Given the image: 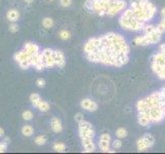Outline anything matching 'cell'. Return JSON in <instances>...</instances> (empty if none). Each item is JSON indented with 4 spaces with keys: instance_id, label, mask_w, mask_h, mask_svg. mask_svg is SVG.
Instances as JSON below:
<instances>
[{
    "instance_id": "cell-1",
    "label": "cell",
    "mask_w": 165,
    "mask_h": 154,
    "mask_svg": "<svg viewBox=\"0 0 165 154\" xmlns=\"http://www.w3.org/2000/svg\"><path fill=\"white\" fill-rule=\"evenodd\" d=\"M84 54L90 62L122 67L129 60V46L120 34L108 33L89 39L84 45Z\"/></svg>"
},
{
    "instance_id": "cell-2",
    "label": "cell",
    "mask_w": 165,
    "mask_h": 154,
    "mask_svg": "<svg viewBox=\"0 0 165 154\" xmlns=\"http://www.w3.org/2000/svg\"><path fill=\"white\" fill-rule=\"evenodd\" d=\"M136 108L138 111V124L142 126L160 122L165 118L161 91L153 93L149 97L140 100L136 104Z\"/></svg>"
},
{
    "instance_id": "cell-3",
    "label": "cell",
    "mask_w": 165,
    "mask_h": 154,
    "mask_svg": "<svg viewBox=\"0 0 165 154\" xmlns=\"http://www.w3.org/2000/svg\"><path fill=\"white\" fill-rule=\"evenodd\" d=\"M130 8L132 9L136 18L140 22L145 24L151 21L157 12L156 6L149 0H140V1L132 0Z\"/></svg>"
},
{
    "instance_id": "cell-4",
    "label": "cell",
    "mask_w": 165,
    "mask_h": 154,
    "mask_svg": "<svg viewBox=\"0 0 165 154\" xmlns=\"http://www.w3.org/2000/svg\"><path fill=\"white\" fill-rule=\"evenodd\" d=\"M119 24L123 29L134 32L140 31L146 26L145 23H142L136 18L131 8H127L125 10H123L122 14H121V16L119 19Z\"/></svg>"
},
{
    "instance_id": "cell-5",
    "label": "cell",
    "mask_w": 165,
    "mask_h": 154,
    "mask_svg": "<svg viewBox=\"0 0 165 154\" xmlns=\"http://www.w3.org/2000/svg\"><path fill=\"white\" fill-rule=\"evenodd\" d=\"M152 69L159 78L165 80V54L163 52L160 50L154 54L152 59Z\"/></svg>"
},
{
    "instance_id": "cell-6",
    "label": "cell",
    "mask_w": 165,
    "mask_h": 154,
    "mask_svg": "<svg viewBox=\"0 0 165 154\" xmlns=\"http://www.w3.org/2000/svg\"><path fill=\"white\" fill-rule=\"evenodd\" d=\"M78 131H79V136H80V139H81L82 143L93 140V137H94V129H93V127L90 122L85 121V120L79 122Z\"/></svg>"
},
{
    "instance_id": "cell-7",
    "label": "cell",
    "mask_w": 165,
    "mask_h": 154,
    "mask_svg": "<svg viewBox=\"0 0 165 154\" xmlns=\"http://www.w3.org/2000/svg\"><path fill=\"white\" fill-rule=\"evenodd\" d=\"M31 57L25 50H20L14 54V60L18 63L20 67L22 69H28L31 67Z\"/></svg>"
},
{
    "instance_id": "cell-8",
    "label": "cell",
    "mask_w": 165,
    "mask_h": 154,
    "mask_svg": "<svg viewBox=\"0 0 165 154\" xmlns=\"http://www.w3.org/2000/svg\"><path fill=\"white\" fill-rule=\"evenodd\" d=\"M155 144V139L152 136L151 134H146L144 137L140 139L136 143V146H138V150L140 152L145 151V150L149 149V148L153 147V145Z\"/></svg>"
},
{
    "instance_id": "cell-9",
    "label": "cell",
    "mask_w": 165,
    "mask_h": 154,
    "mask_svg": "<svg viewBox=\"0 0 165 154\" xmlns=\"http://www.w3.org/2000/svg\"><path fill=\"white\" fill-rule=\"evenodd\" d=\"M42 59L45 65V68H52L55 66V59H54V50H50V48H45L43 50Z\"/></svg>"
},
{
    "instance_id": "cell-10",
    "label": "cell",
    "mask_w": 165,
    "mask_h": 154,
    "mask_svg": "<svg viewBox=\"0 0 165 154\" xmlns=\"http://www.w3.org/2000/svg\"><path fill=\"white\" fill-rule=\"evenodd\" d=\"M125 7H126V2H125L124 0H115L113 4L108 9L107 16H116V14H118L119 12L125 10Z\"/></svg>"
},
{
    "instance_id": "cell-11",
    "label": "cell",
    "mask_w": 165,
    "mask_h": 154,
    "mask_svg": "<svg viewBox=\"0 0 165 154\" xmlns=\"http://www.w3.org/2000/svg\"><path fill=\"white\" fill-rule=\"evenodd\" d=\"M99 147L103 152H114L111 150V136L109 134H103L99 140Z\"/></svg>"
},
{
    "instance_id": "cell-12",
    "label": "cell",
    "mask_w": 165,
    "mask_h": 154,
    "mask_svg": "<svg viewBox=\"0 0 165 154\" xmlns=\"http://www.w3.org/2000/svg\"><path fill=\"white\" fill-rule=\"evenodd\" d=\"M80 106L82 109L86 110V111H90V112H94L97 110L99 106H97V102H94L91 99H83L80 103Z\"/></svg>"
},
{
    "instance_id": "cell-13",
    "label": "cell",
    "mask_w": 165,
    "mask_h": 154,
    "mask_svg": "<svg viewBox=\"0 0 165 154\" xmlns=\"http://www.w3.org/2000/svg\"><path fill=\"white\" fill-rule=\"evenodd\" d=\"M54 59H55V66L59 68H63L66 65L65 56L61 50H54Z\"/></svg>"
},
{
    "instance_id": "cell-14",
    "label": "cell",
    "mask_w": 165,
    "mask_h": 154,
    "mask_svg": "<svg viewBox=\"0 0 165 154\" xmlns=\"http://www.w3.org/2000/svg\"><path fill=\"white\" fill-rule=\"evenodd\" d=\"M24 50L30 54V56H34V54H38L39 52V46L35 43H32V42H27L24 46Z\"/></svg>"
},
{
    "instance_id": "cell-15",
    "label": "cell",
    "mask_w": 165,
    "mask_h": 154,
    "mask_svg": "<svg viewBox=\"0 0 165 154\" xmlns=\"http://www.w3.org/2000/svg\"><path fill=\"white\" fill-rule=\"evenodd\" d=\"M50 126H51V129L54 133H61L63 131L62 121L58 117H52L51 122H50Z\"/></svg>"
},
{
    "instance_id": "cell-16",
    "label": "cell",
    "mask_w": 165,
    "mask_h": 154,
    "mask_svg": "<svg viewBox=\"0 0 165 154\" xmlns=\"http://www.w3.org/2000/svg\"><path fill=\"white\" fill-rule=\"evenodd\" d=\"M6 18L9 22L14 23V22H16L20 19V12L16 9H9L6 14Z\"/></svg>"
},
{
    "instance_id": "cell-17",
    "label": "cell",
    "mask_w": 165,
    "mask_h": 154,
    "mask_svg": "<svg viewBox=\"0 0 165 154\" xmlns=\"http://www.w3.org/2000/svg\"><path fill=\"white\" fill-rule=\"evenodd\" d=\"M134 43L136 45H138V46H146V45H150L149 41H148L147 37L145 36V34L142 35V36H138L134 38Z\"/></svg>"
},
{
    "instance_id": "cell-18",
    "label": "cell",
    "mask_w": 165,
    "mask_h": 154,
    "mask_svg": "<svg viewBox=\"0 0 165 154\" xmlns=\"http://www.w3.org/2000/svg\"><path fill=\"white\" fill-rule=\"evenodd\" d=\"M30 101H31V103L33 104V106L37 107L39 105V103L42 101V99H41V97L38 94L33 93L32 95H30Z\"/></svg>"
},
{
    "instance_id": "cell-19",
    "label": "cell",
    "mask_w": 165,
    "mask_h": 154,
    "mask_svg": "<svg viewBox=\"0 0 165 154\" xmlns=\"http://www.w3.org/2000/svg\"><path fill=\"white\" fill-rule=\"evenodd\" d=\"M34 133V129L31 125H24L23 129H22V134L25 137H31Z\"/></svg>"
},
{
    "instance_id": "cell-20",
    "label": "cell",
    "mask_w": 165,
    "mask_h": 154,
    "mask_svg": "<svg viewBox=\"0 0 165 154\" xmlns=\"http://www.w3.org/2000/svg\"><path fill=\"white\" fill-rule=\"evenodd\" d=\"M37 108H38L41 112H47L48 110L50 109V106H49V104L46 102V101L42 100L40 103H39V105L37 106Z\"/></svg>"
},
{
    "instance_id": "cell-21",
    "label": "cell",
    "mask_w": 165,
    "mask_h": 154,
    "mask_svg": "<svg viewBox=\"0 0 165 154\" xmlns=\"http://www.w3.org/2000/svg\"><path fill=\"white\" fill-rule=\"evenodd\" d=\"M53 20L50 18H44L42 20V26L45 29H50V28L53 27Z\"/></svg>"
},
{
    "instance_id": "cell-22",
    "label": "cell",
    "mask_w": 165,
    "mask_h": 154,
    "mask_svg": "<svg viewBox=\"0 0 165 154\" xmlns=\"http://www.w3.org/2000/svg\"><path fill=\"white\" fill-rule=\"evenodd\" d=\"M67 149V146L64 143H55L53 145V150L57 152H65Z\"/></svg>"
},
{
    "instance_id": "cell-23",
    "label": "cell",
    "mask_w": 165,
    "mask_h": 154,
    "mask_svg": "<svg viewBox=\"0 0 165 154\" xmlns=\"http://www.w3.org/2000/svg\"><path fill=\"white\" fill-rule=\"evenodd\" d=\"M116 136L119 139H123L127 136V131L124 127H119V129L116 131Z\"/></svg>"
},
{
    "instance_id": "cell-24",
    "label": "cell",
    "mask_w": 165,
    "mask_h": 154,
    "mask_svg": "<svg viewBox=\"0 0 165 154\" xmlns=\"http://www.w3.org/2000/svg\"><path fill=\"white\" fill-rule=\"evenodd\" d=\"M59 37L61 39H63V40H68L71 37V33L69 31H67V30H62L59 33Z\"/></svg>"
},
{
    "instance_id": "cell-25",
    "label": "cell",
    "mask_w": 165,
    "mask_h": 154,
    "mask_svg": "<svg viewBox=\"0 0 165 154\" xmlns=\"http://www.w3.org/2000/svg\"><path fill=\"white\" fill-rule=\"evenodd\" d=\"M46 143V138L44 136H38L35 139V144L38 146H42Z\"/></svg>"
},
{
    "instance_id": "cell-26",
    "label": "cell",
    "mask_w": 165,
    "mask_h": 154,
    "mask_svg": "<svg viewBox=\"0 0 165 154\" xmlns=\"http://www.w3.org/2000/svg\"><path fill=\"white\" fill-rule=\"evenodd\" d=\"M22 117L25 120H31L32 118H33V113H32V111H30V110H26V111H24L23 114H22Z\"/></svg>"
},
{
    "instance_id": "cell-27",
    "label": "cell",
    "mask_w": 165,
    "mask_h": 154,
    "mask_svg": "<svg viewBox=\"0 0 165 154\" xmlns=\"http://www.w3.org/2000/svg\"><path fill=\"white\" fill-rule=\"evenodd\" d=\"M157 29H158L162 34L165 32V18H162V20H161V22L159 23V25L157 26Z\"/></svg>"
},
{
    "instance_id": "cell-28",
    "label": "cell",
    "mask_w": 165,
    "mask_h": 154,
    "mask_svg": "<svg viewBox=\"0 0 165 154\" xmlns=\"http://www.w3.org/2000/svg\"><path fill=\"white\" fill-rule=\"evenodd\" d=\"M112 146H113L114 149H120V148L122 147V141L120 140V139H117V140H115L113 142Z\"/></svg>"
},
{
    "instance_id": "cell-29",
    "label": "cell",
    "mask_w": 165,
    "mask_h": 154,
    "mask_svg": "<svg viewBox=\"0 0 165 154\" xmlns=\"http://www.w3.org/2000/svg\"><path fill=\"white\" fill-rule=\"evenodd\" d=\"M72 0H60V4L63 7H69L72 4Z\"/></svg>"
},
{
    "instance_id": "cell-30",
    "label": "cell",
    "mask_w": 165,
    "mask_h": 154,
    "mask_svg": "<svg viewBox=\"0 0 165 154\" xmlns=\"http://www.w3.org/2000/svg\"><path fill=\"white\" fill-rule=\"evenodd\" d=\"M36 85L38 86V87H44L45 86V80L43 79V78H38V79L36 80Z\"/></svg>"
},
{
    "instance_id": "cell-31",
    "label": "cell",
    "mask_w": 165,
    "mask_h": 154,
    "mask_svg": "<svg viewBox=\"0 0 165 154\" xmlns=\"http://www.w3.org/2000/svg\"><path fill=\"white\" fill-rule=\"evenodd\" d=\"M75 120H76L78 123L81 122V121H83V120H84L83 114H82V113H77L76 115H75Z\"/></svg>"
},
{
    "instance_id": "cell-32",
    "label": "cell",
    "mask_w": 165,
    "mask_h": 154,
    "mask_svg": "<svg viewBox=\"0 0 165 154\" xmlns=\"http://www.w3.org/2000/svg\"><path fill=\"white\" fill-rule=\"evenodd\" d=\"M9 31L12 32V33H16V32H18V25H16V24H14V23H12V25L9 26Z\"/></svg>"
},
{
    "instance_id": "cell-33",
    "label": "cell",
    "mask_w": 165,
    "mask_h": 154,
    "mask_svg": "<svg viewBox=\"0 0 165 154\" xmlns=\"http://www.w3.org/2000/svg\"><path fill=\"white\" fill-rule=\"evenodd\" d=\"M6 151V143H0V153Z\"/></svg>"
},
{
    "instance_id": "cell-34",
    "label": "cell",
    "mask_w": 165,
    "mask_h": 154,
    "mask_svg": "<svg viewBox=\"0 0 165 154\" xmlns=\"http://www.w3.org/2000/svg\"><path fill=\"white\" fill-rule=\"evenodd\" d=\"M161 96H162V101H163V106H164V110H165V87H163L161 89Z\"/></svg>"
},
{
    "instance_id": "cell-35",
    "label": "cell",
    "mask_w": 165,
    "mask_h": 154,
    "mask_svg": "<svg viewBox=\"0 0 165 154\" xmlns=\"http://www.w3.org/2000/svg\"><path fill=\"white\" fill-rule=\"evenodd\" d=\"M3 136H4V129H3L2 127H0V138Z\"/></svg>"
},
{
    "instance_id": "cell-36",
    "label": "cell",
    "mask_w": 165,
    "mask_h": 154,
    "mask_svg": "<svg viewBox=\"0 0 165 154\" xmlns=\"http://www.w3.org/2000/svg\"><path fill=\"white\" fill-rule=\"evenodd\" d=\"M160 50L161 52H163L165 54V44H162V45L160 46Z\"/></svg>"
},
{
    "instance_id": "cell-37",
    "label": "cell",
    "mask_w": 165,
    "mask_h": 154,
    "mask_svg": "<svg viewBox=\"0 0 165 154\" xmlns=\"http://www.w3.org/2000/svg\"><path fill=\"white\" fill-rule=\"evenodd\" d=\"M161 16H162V18H165V7L161 10Z\"/></svg>"
},
{
    "instance_id": "cell-38",
    "label": "cell",
    "mask_w": 165,
    "mask_h": 154,
    "mask_svg": "<svg viewBox=\"0 0 165 154\" xmlns=\"http://www.w3.org/2000/svg\"><path fill=\"white\" fill-rule=\"evenodd\" d=\"M25 1H26L27 3H32L33 1H34V0H25Z\"/></svg>"
},
{
    "instance_id": "cell-39",
    "label": "cell",
    "mask_w": 165,
    "mask_h": 154,
    "mask_svg": "<svg viewBox=\"0 0 165 154\" xmlns=\"http://www.w3.org/2000/svg\"><path fill=\"white\" fill-rule=\"evenodd\" d=\"M134 1H140V0H134Z\"/></svg>"
},
{
    "instance_id": "cell-40",
    "label": "cell",
    "mask_w": 165,
    "mask_h": 154,
    "mask_svg": "<svg viewBox=\"0 0 165 154\" xmlns=\"http://www.w3.org/2000/svg\"><path fill=\"white\" fill-rule=\"evenodd\" d=\"M49 1H52V0H49Z\"/></svg>"
}]
</instances>
